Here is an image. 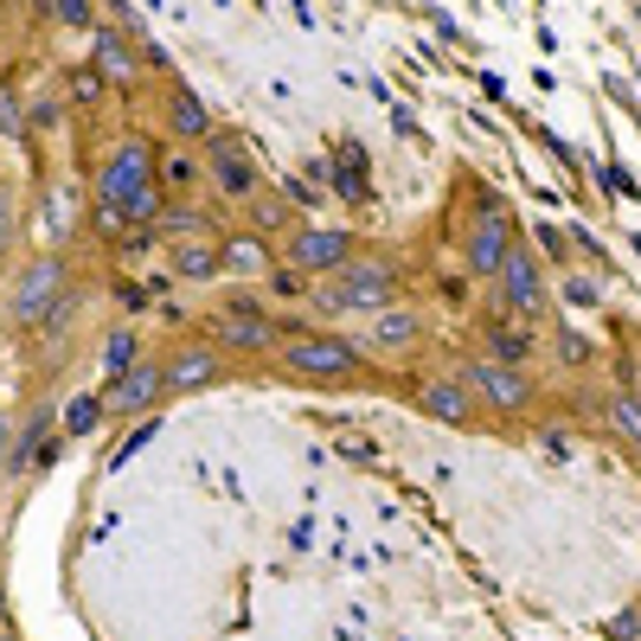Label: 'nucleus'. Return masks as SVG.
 Segmentation results:
<instances>
[{
  "label": "nucleus",
  "instance_id": "f257e3e1",
  "mask_svg": "<svg viewBox=\"0 0 641 641\" xmlns=\"http://www.w3.org/2000/svg\"><path fill=\"white\" fill-rule=\"evenodd\" d=\"M398 296V269L366 257V264H340V283L328 289V308H385Z\"/></svg>",
  "mask_w": 641,
  "mask_h": 641
},
{
  "label": "nucleus",
  "instance_id": "f03ea898",
  "mask_svg": "<svg viewBox=\"0 0 641 641\" xmlns=\"http://www.w3.org/2000/svg\"><path fill=\"white\" fill-rule=\"evenodd\" d=\"M148 180H154L148 142H122V148L110 154V167H103V180H97V206H129Z\"/></svg>",
  "mask_w": 641,
  "mask_h": 641
},
{
  "label": "nucleus",
  "instance_id": "7ed1b4c3",
  "mask_svg": "<svg viewBox=\"0 0 641 641\" xmlns=\"http://www.w3.org/2000/svg\"><path fill=\"white\" fill-rule=\"evenodd\" d=\"M283 360L308 378H346L360 366V346H353V340H334V334H302V340H289Z\"/></svg>",
  "mask_w": 641,
  "mask_h": 641
},
{
  "label": "nucleus",
  "instance_id": "20e7f679",
  "mask_svg": "<svg viewBox=\"0 0 641 641\" xmlns=\"http://www.w3.org/2000/svg\"><path fill=\"white\" fill-rule=\"evenodd\" d=\"M353 257V231L340 225H314L289 237V269H340Z\"/></svg>",
  "mask_w": 641,
  "mask_h": 641
},
{
  "label": "nucleus",
  "instance_id": "39448f33",
  "mask_svg": "<svg viewBox=\"0 0 641 641\" xmlns=\"http://www.w3.org/2000/svg\"><path fill=\"white\" fill-rule=\"evenodd\" d=\"M462 385H475L494 411H527V398H532L527 378L513 373V366H494V360H475V366L462 373Z\"/></svg>",
  "mask_w": 641,
  "mask_h": 641
},
{
  "label": "nucleus",
  "instance_id": "423d86ee",
  "mask_svg": "<svg viewBox=\"0 0 641 641\" xmlns=\"http://www.w3.org/2000/svg\"><path fill=\"white\" fill-rule=\"evenodd\" d=\"M500 302L513 308V314H539V302H545V289H539V269H532L527 251H507L500 257Z\"/></svg>",
  "mask_w": 641,
  "mask_h": 641
},
{
  "label": "nucleus",
  "instance_id": "0eeeda50",
  "mask_svg": "<svg viewBox=\"0 0 641 641\" xmlns=\"http://www.w3.org/2000/svg\"><path fill=\"white\" fill-rule=\"evenodd\" d=\"M58 296H65V264H58V257H45V264H33L26 276H20V289H13V314H20V321H33V314H45Z\"/></svg>",
  "mask_w": 641,
  "mask_h": 641
},
{
  "label": "nucleus",
  "instance_id": "6e6552de",
  "mask_svg": "<svg viewBox=\"0 0 641 641\" xmlns=\"http://www.w3.org/2000/svg\"><path fill=\"white\" fill-rule=\"evenodd\" d=\"M212 328H219V340H225V346H237V353H264V346H276V328H269L257 308H244V302L225 308Z\"/></svg>",
  "mask_w": 641,
  "mask_h": 641
},
{
  "label": "nucleus",
  "instance_id": "1a4fd4ad",
  "mask_svg": "<svg viewBox=\"0 0 641 641\" xmlns=\"http://www.w3.org/2000/svg\"><path fill=\"white\" fill-rule=\"evenodd\" d=\"M507 251H513V225H507L500 212H488L482 225L468 231V269H475V276H494Z\"/></svg>",
  "mask_w": 641,
  "mask_h": 641
},
{
  "label": "nucleus",
  "instance_id": "9d476101",
  "mask_svg": "<svg viewBox=\"0 0 641 641\" xmlns=\"http://www.w3.org/2000/svg\"><path fill=\"white\" fill-rule=\"evenodd\" d=\"M417 405H423L430 417H443V423H468L475 391H468L462 378H423V385H417Z\"/></svg>",
  "mask_w": 641,
  "mask_h": 641
},
{
  "label": "nucleus",
  "instance_id": "9b49d317",
  "mask_svg": "<svg viewBox=\"0 0 641 641\" xmlns=\"http://www.w3.org/2000/svg\"><path fill=\"white\" fill-rule=\"evenodd\" d=\"M212 373H219V353L212 346H187V353H174L161 366V385L167 391H199V385H212Z\"/></svg>",
  "mask_w": 641,
  "mask_h": 641
},
{
  "label": "nucleus",
  "instance_id": "f8f14e48",
  "mask_svg": "<svg viewBox=\"0 0 641 641\" xmlns=\"http://www.w3.org/2000/svg\"><path fill=\"white\" fill-rule=\"evenodd\" d=\"M154 391H167V385H161V366H154V360H135L129 373L115 378L110 411H142V405H154Z\"/></svg>",
  "mask_w": 641,
  "mask_h": 641
},
{
  "label": "nucleus",
  "instance_id": "ddd939ff",
  "mask_svg": "<svg viewBox=\"0 0 641 641\" xmlns=\"http://www.w3.org/2000/svg\"><path fill=\"white\" fill-rule=\"evenodd\" d=\"M212 167H219V187L225 192H257V167L244 161V148L231 135H212Z\"/></svg>",
  "mask_w": 641,
  "mask_h": 641
},
{
  "label": "nucleus",
  "instance_id": "4468645a",
  "mask_svg": "<svg viewBox=\"0 0 641 641\" xmlns=\"http://www.w3.org/2000/svg\"><path fill=\"white\" fill-rule=\"evenodd\" d=\"M97 71L110 77V84H135V52L122 45V33H115V26H103V33H97Z\"/></svg>",
  "mask_w": 641,
  "mask_h": 641
},
{
  "label": "nucleus",
  "instance_id": "2eb2a0df",
  "mask_svg": "<svg viewBox=\"0 0 641 641\" xmlns=\"http://www.w3.org/2000/svg\"><path fill=\"white\" fill-rule=\"evenodd\" d=\"M334 187L346 199H366V148L360 142H340L334 148Z\"/></svg>",
  "mask_w": 641,
  "mask_h": 641
},
{
  "label": "nucleus",
  "instance_id": "dca6fc26",
  "mask_svg": "<svg viewBox=\"0 0 641 641\" xmlns=\"http://www.w3.org/2000/svg\"><path fill=\"white\" fill-rule=\"evenodd\" d=\"M167 129L180 135V142H192V135H206L212 122H206V103L192 97V90H174V103H167Z\"/></svg>",
  "mask_w": 641,
  "mask_h": 641
},
{
  "label": "nucleus",
  "instance_id": "f3484780",
  "mask_svg": "<svg viewBox=\"0 0 641 641\" xmlns=\"http://www.w3.org/2000/svg\"><path fill=\"white\" fill-rule=\"evenodd\" d=\"M373 340L385 346V353L411 346V340H417V314H411V308H391V314H378V321H373Z\"/></svg>",
  "mask_w": 641,
  "mask_h": 641
},
{
  "label": "nucleus",
  "instance_id": "a211bd4d",
  "mask_svg": "<svg viewBox=\"0 0 641 641\" xmlns=\"http://www.w3.org/2000/svg\"><path fill=\"white\" fill-rule=\"evenodd\" d=\"M488 346H494V366H513V360H527L532 340L520 334V328H507V321H494V328H488Z\"/></svg>",
  "mask_w": 641,
  "mask_h": 641
},
{
  "label": "nucleus",
  "instance_id": "6ab92c4d",
  "mask_svg": "<svg viewBox=\"0 0 641 641\" xmlns=\"http://www.w3.org/2000/svg\"><path fill=\"white\" fill-rule=\"evenodd\" d=\"M154 225L167 231V237H199V231H212V225H206V212H192V206H167Z\"/></svg>",
  "mask_w": 641,
  "mask_h": 641
},
{
  "label": "nucleus",
  "instance_id": "aec40b11",
  "mask_svg": "<svg viewBox=\"0 0 641 641\" xmlns=\"http://www.w3.org/2000/svg\"><path fill=\"white\" fill-rule=\"evenodd\" d=\"M161 212H167V192L154 187V180H148L142 192H135L129 206H122V219H129V225H148V219H161Z\"/></svg>",
  "mask_w": 641,
  "mask_h": 641
},
{
  "label": "nucleus",
  "instance_id": "412c9836",
  "mask_svg": "<svg viewBox=\"0 0 641 641\" xmlns=\"http://www.w3.org/2000/svg\"><path fill=\"white\" fill-rule=\"evenodd\" d=\"M174 269L199 283V276H212V269H219V251H212V244H180V257H174Z\"/></svg>",
  "mask_w": 641,
  "mask_h": 641
},
{
  "label": "nucleus",
  "instance_id": "4be33fe9",
  "mask_svg": "<svg viewBox=\"0 0 641 641\" xmlns=\"http://www.w3.org/2000/svg\"><path fill=\"white\" fill-rule=\"evenodd\" d=\"M135 366V334L122 328V334H110V346H103V378H122Z\"/></svg>",
  "mask_w": 641,
  "mask_h": 641
},
{
  "label": "nucleus",
  "instance_id": "5701e85b",
  "mask_svg": "<svg viewBox=\"0 0 641 641\" xmlns=\"http://www.w3.org/2000/svg\"><path fill=\"white\" fill-rule=\"evenodd\" d=\"M609 423H616V436H629V443H636V436H641V411H636V391H622V398L609 405Z\"/></svg>",
  "mask_w": 641,
  "mask_h": 641
},
{
  "label": "nucleus",
  "instance_id": "b1692460",
  "mask_svg": "<svg viewBox=\"0 0 641 641\" xmlns=\"http://www.w3.org/2000/svg\"><path fill=\"white\" fill-rule=\"evenodd\" d=\"M231 264H244V269H264L269 264V251H264V237H231V251H225Z\"/></svg>",
  "mask_w": 641,
  "mask_h": 641
},
{
  "label": "nucleus",
  "instance_id": "393cba45",
  "mask_svg": "<svg viewBox=\"0 0 641 641\" xmlns=\"http://www.w3.org/2000/svg\"><path fill=\"white\" fill-rule=\"evenodd\" d=\"M45 20H58V26H90L97 13H90L84 0H52V7H45Z\"/></svg>",
  "mask_w": 641,
  "mask_h": 641
},
{
  "label": "nucleus",
  "instance_id": "a878e982",
  "mask_svg": "<svg viewBox=\"0 0 641 641\" xmlns=\"http://www.w3.org/2000/svg\"><path fill=\"white\" fill-rule=\"evenodd\" d=\"M154 430H161V423H135V430H129V436H122V450L110 455L115 468H122V462H129V455H135V450H148V443H154Z\"/></svg>",
  "mask_w": 641,
  "mask_h": 641
},
{
  "label": "nucleus",
  "instance_id": "bb28decb",
  "mask_svg": "<svg viewBox=\"0 0 641 641\" xmlns=\"http://www.w3.org/2000/svg\"><path fill=\"white\" fill-rule=\"evenodd\" d=\"M65 430H71V436H84V430H97V398H77L71 411H65Z\"/></svg>",
  "mask_w": 641,
  "mask_h": 641
},
{
  "label": "nucleus",
  "instance_id": "cd10ccee",
  "mask_svg": "<svg viewBox=\"0 0 641 641\" xmlns=\"http://www.w3.org/2000/svg\"><path fill=\"white\" fill-rule=\"evenodd\" d=\"M192 180H199V161L174 154V161H167V187H192Z\"/></svg>",
  "mask_w": 641,
  "mask_h": 641
},
{
  "label": "nucleus",
  "instance_id": "c85d7f7f",
  "mask_svg": "<svg viewBox=\"0 0 641 641\" xmlns=\"http://www.w3.org/2000/svg\"><path fill=\"white\" fill-rule=\"evenodd\" d=\"M269 283H276V289H283V296H302L308 283H302V269H276V276H269Z\"/></svg>",
  "mask_w": 641,
  "mask_h": 641
},
{
  "label": "nucleus",
  "instance_id": "c756f323",
  "mask_svg": "<svg viewBox=\"0 0 641 641\" xmlns=\"http://www.w3.org/2000/svg\"><path fill=\"white\" fill-rule=\"evenodd\" d=\"M641 636V616L636 609H622V616H616V641H636Z\"/></svg>",
  "mask_w": 641,
  "mask_h": 641
},
{
  "label": "nucleus",
  "instance_id": "7c9ffc66",
  "mask_svg": "<svg viewBox=\"0 0 641 641\" xmlns=\"http://www.w3.org/2000/svg\"><path fill=\"white\" fill-rule=\"evenodd\" d=\"M129 219H122V206H97V231H122Z\"/></svg>",
  "mask_w": 641,
  "mask_h": 641
},
{
  "label": "nucleus",
  "instance_id": "2f4dec72",
  "mask_svg": "<svg viewBox=\"0 0 641 641\" xmlns=\"http://www.w3.org/2000/svg\"><path fill=\"white\" fill-rule=\"evenodd\" d=\"M257 225H283V199H264L257 206Z\"/></svg>",
  "mask_w": 641,
  "mask_h": 641
},
{
  "label": "nucleus",
  "instance_id": "473e14b6",
  "mask_svg": "<svg viewBox=\"0 0 641 641\" xmlns=\"http://www.w3.org/2000/svg\"><path fill=\"white\" fill-rule=\"evenodd\" d=\"M7 455H13V430H7V423H0V462H7Z\"/></svg>",
  "mask_w": 641,
  "mask_h": 641
}]
</instances>
